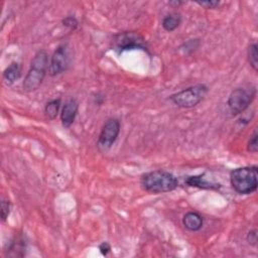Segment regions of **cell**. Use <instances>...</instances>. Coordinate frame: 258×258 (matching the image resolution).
<instances>
[{
  "mask_svg": "<svg viewBox=\"0 0 258 258\" xmlns=\"http://www.w3.org/2000/svg\"><path fill=\"white\" fill-rule=\"evenodd\" d=\"M169 4L170 5H172V4H175V5H181V4H184V2L183 1H171V2H169Z\"/></svg>",
  "mask_w": 258,
  "mask_h": 258,
  "instance_id": "cell-24",
  "label": "cell"
},
{
  "mask_svg": "<svg viewBox=\"0 0 258 258\" xmlns=\"http://www.w3.org/2000/svg\"><path fill=\"white\" fill-rule=\"evenodd\" d=\"M21 77V66L17 61L11 62L3 72V81L6 85L14 84Z\"/></svg>",
  "mask_w": 258,
  "mask_h": 258,
  "instance_id": "cell-13",
  "label": "cell"
},
{
  "mask_svg": "<svg viewBox=\"0 0 258 258\" xmlns=\"http://www.w3.org/2000/svg\"><path fill=\"white\" fill-rule=\"evenodd\" d=\"M182 225L191 232H197L202 229L204 225V219L203 217L195 211H190L185 213V215L182 218Z\"/></svg>",
  "mask_w": 258,
  "mask_h": 258,
  "instance_id": "cell-12",
  "label": "cell"
},
{
  "mask_svg": "<svg viewBox=\"0 0 258 258\" xmlns=\"http://www.w3.org/2000/svg\"><path fill=\"white\" fill-rule=\"evenodd\" d=\"M26 241L22 235L15 236L8 244L5 250L6 255L9 257H22L25 255Z\"/></svg>",
  "mask_w": 258,
  "mask_h": 258,
  "instance_id": "cell-11",
  "label": "cell"
},
{
  "mask_svg": "<svg viewBox=\"0 0 258 258\" xmlns=\"http://www.w3.org/2000/svg\"><path fill=\"white\" fill-rule=\"evenodd\" d=\"M181 23V16L177 12H171L165 15L161 21V25L164 30L167 32H171L175 30L179 24Z\"/></svg>",
  "mask_w": 258,
  "mask_h": 258,
  "instance_id": "cell-14",
  "label": "cell"
},
{
  "mask_svg": "<svg viewBox=\"0 0 258 258\" xmlns=\"http://www.w3.org/2000/svg\"><path fill=\"white\" fill-rule=\"evenodd\" d=\"M246 241H247L248 244L251 245V246H256V245H257V231H256L255 229L250 230V231L247 233Z\"/></svg>",
  "mask_w": 258,
  "mask_h": 258,
  "instance_id": "cell-22",
  "label": "cell"
},
{
  "mask_svg": "<svg viewBox=\"0 0 258 258\" xmlns=\"http://www.w3.org/2000/svg\"><path fill=\"white\" fill-rule=\"evenodd\" d=\"M184 182L188 186L198 187L201 189H219L221 188V183H217L214 181H210L205 177V174H198V175H190L184 179Z\"/></svg>",
  "mask_w": 258,
  "mask_h": 258,
  "instance_id": "cell-10",
  "label": "cell"
},
{
  "mask_svg": "<svg viewBox=\"0 0 258 258\" xmlns=\"http://www.w3.org/2000/svg\"><path fill=\"white\" fill-rule=\"evenodd\" d=\"M11 211V204L8 200L2 199L1 201V220L2 222H5L8 218Z\"/></svg>",
  "mask_w": 258,
  "mask_h": 258,
  "instance_id": "cell-20",
  "label": "cell"
},
{
  "mask_svg": "<svg viewBox=\"0 0 258 258\" xmlns=\"http://www.w3.org/2000/svg\"><path fill=\"white\" fill-rule=\"evenodd\" d=\"M258 133H257V130L255 129L253 131V133L251 134L249 140H248V143H247V150L251 153H257L258 151Z\"/></svg>",
  "mask_w": 258,
  "mask_h": 258,
  "instance_id": "cell-18",
  "label": "cell"
},
{
  "mask_svg": "<svg viewBox=\"0 0 258 258\" xmlns=\"http://www.w3.org/2000/svg\"><path fill=\"white\" fill-rule=\"evenodd\" d=\"M256 96V88L252 85L250 87H239L234 89L228 97L227 105L232 116H237L243 113Z\"/></svg>",
  "mask_w": 258,
  "mask_h": 258,
  "instance_id": "cell-5",
  "label": "cell"
},
{
  "mask_svg": "<svg viewBox=\"0 0 258 258\" xmlns=\"http://www.w3.org/2000/svg\"><path fill=\"white\" fill-rule=\"evenodd\" d=\"M120 127V121L117 118L107 119L101 128L97 140L98 147L104 151L109 150L119 136Z\"/></svg>",
  "mask_w": 258,
  "mask_h": 258,
  "instance_id": "cell-7",
  "label": "cell"
},
{
  "mask_svg": "<svg viewBox=\"0 0 258 258\" xmlns=\"http://www.w3.org/2000/svg\"><path fill=\"white\" fill-rule=\"evenodd\" d=\"M61 24L63 26H66L67 28H69L70 30H76L79 26V21L75 16H66L62 20H61Z\"/></svg>",
  "mask_w": 258,
  "mask_h": 258,
  "instance_id": "cell-19",
  "label": "cell"
},
{
  "mask_svg": "<svg viewBox=\"0 0 258 258\" xmlns=\"http://www.w3.org/2000/svg\"><path fill=\"white\" fill-rule=\"evenodd\" d=\"M198 5L206 8V9H216L221 5L220 1L217 0H210V1H197Z\"/></svg>",
  "mask_w": 258,
  "mask_h": 258,
  "instance_id": "cell-21",
  "label": "cell"
},
{
  "mask_svg": "<svg viewBox=\"0 0 258 258\" xmlns=\"http://www.w3.org/2000/svg\"><path fill=\"white\" fill-rule=\"evenodd\" d=\"M247 59L251 66V68L255 72H257V70H258V48H257L256 42L249 44V46L247 48Z\"/></svg>",
  "mask_w": 258,
  "mask_h": 258,
  "instance_id": "cell-16",
  "label": "cell"
},
{
  "mask_svg": "<svg viewBox=\"0 0 258 258\" xmlns=\"http://www.w3.org/2000/svg\"><path fill=\"white\" fill-rule=\"evenodd\" d=\"M230 183L239 195H250L257 189L258 167L256 165L237 167L230 172Z\"/></svg>",
  "mask_w": 258,
  "mask_h": 258,
  "instance_id": "cell-3",
  "label": "cell"
},
{
  "mask_svg": "<svg viewBox=\"0 0 258 258\" xmlns=\"http://www.w3.org/2000/svg\"><path fill=\"white\" fill-rule=\"evenodd\" d=\"M61 105V99L55 98L48 101L44 106V114L49 120H54L58 115Z\"/></svg>",
  "mask_w": 258,
  "mask_h": 258,
  "instance_id": "cell-15",
  "label": "cell"
},
{
  "mask_svg": "<svg viewBox=\"0 0 258 258\" xmlns=\"http://www.w3.org/2000/svg\"><path fill=\"white\" fill-rule=\"evenodd\" d=\"M48 66L47 52L44 49H39L31 59L29 70L24 78L22 87L25 92H34L41 86Z\"/></svg>",
  "mask_w": 258,
  "mask_h": 258,
  "instance_id": "cell-2",
  "label": "cell"
},
{
  "mask_svg": "<svg viewBox=\"0 0 258 258\" xmlns=\"http://www.w3.org/2000/svg\"><path fill=\"white\" fill-rule=\"evenodd\" d=\"M208 87L204 84H198L185 88L169 96L170 101L179 108H192L200 104L208 94Z\"/></svg>",
  "mask_w": 258,
  "mask_h": 258,
  "instance_id": "cell-4",
  "label": "cell"
},
{
  "mask_svg": "<svg viewBox=\"0 0 258 258\" xmlns=\"http://www.w3.org/2000/svg\"><path fill=\"white\" fill-rule=\"evenodd\" d=\"M140 184L146 191L164 194L175 189L178 185V180L171 172L156 169L144 173L140 178Z\"/></svg>",
  "mask_w": 258,
  "mask_h": 258,
  "instance_id": "cell-1",
  "label": "cell"
},
{
  "mask_svg": "<svg viewBox=\"0 0 258 258\" xmlns=\"http://www.w3.org/2000/svg\"><path fill=\"white\" fill-rule=\"evenodd\" d=\"M71 62V56H70V48L67 43L59 44L53 51L49 66H48V73L51 77L58 76L62 73H64Z\"/></svg>",
  "mask_w": 258,
  "mask_h": 258,
  "instance_id": "cell-8",
  "label": "cell"
},
{
  "mask_svg": "<svg viewBox=\"0 0 258 258\" xmlns=\"http://www.w3.org/2000/svg\"><path fill=\"white\" fill-rule=\"evenodd\" d=\"M112 49L118 54L132 49L147 50V42L144 36L136 31H123L113 36Z\"/></svg>",
  "mask_w": 258,
  "mask_h": 258,
  "instance_id": "cell-6",
  "label": "cell"
},
{
  "mask_svg": "<svg viewBox=\"0 0 258 258\" xmlns=\"http://www.w3.org/2000/svg\"><path fill=\"white\" fill-rule=\"evenodd\" d=\"M79 111V103L75 98L68 99L60 111V121L63 127L69 128L76 120Z\"/></svg>",
  "mask_w": 258,
  "mask_h": 258,
  "instance_id": "cell-9",
  "label": "cell"
},
{
  "mask_svg": "<svg viewBox=\"0 0 258 258\" xmlns=\"http://www.w3.org/2000/svg\"><path fill=\"white\" fill-rule=\"evenodd\" d=\"M200 45V39L199 38H194V39H188L186 42L182 43V45L179 47V49L184 50V53H191L195 51Z\"/></svg>",
  "mask_w": 258,
  "mask_h": 258,
  "instance_id": "cell-17",
  "label": "cell"
},
{
  "mask_svg": "<svg viewBox=\"0 0 258 258\" xmlns=\"http://www.w3.org/2000/svg\"><path fill=\"white\" fill-rule=\"evenodd\" d=\"M99 251L103 256H106L111 251V245L108 242H103L99 245Z\"/></svg>",
  "mask_w": 258,
  "mask_h": 258,
  "instance_id": "cell-23",
  "label": "cell"
}]
</instances>
